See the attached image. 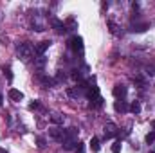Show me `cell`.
<instances>
[{"instance_id": "14", "label": "cell", "mask_w": 155, "mask_h": 153, "mask_svg": "<svg viewBox=\"0 0 155 153\" xmlns=\"http://www.w3.org/2000/svg\"><path fill=\"white\" fill-rule=\"evenodd\" d=\"M130 112H132V114H139V112H141V105H139V101H134V103L130 105Z\"/></svg>"}, {"instance_id": "2", "label": "cell", "mask_w": 155, "mask_h": 153, "mask_svg": "<svg viewBox=\"0 0 155 153\" xmlns=\"http://www.w3.org/2000/svg\"><path fill=\"white\" fill-rule=\"evenodd\" d=\"M117 135V126L114 122H107L105 124V137L107 139H112V137H116Z\"/></svg>"}, {"instance_id": "11", "label": "cell", "mask_w": 155, "mask_h": 153, "mask_svg": "<svg viewBox=\"0 0 155 153\" xmlns=\"http://www.w3.org/2000/svg\"><path fill=\"white\" fill-rule=\"evenodd\" d=\"M52 25L56 27V31H58V33H65V31H67L65 24H63V22H60V20H52Z\"/></svg>"}, {"instance_id": "17", "label": "cell", "mask_w": 155, "mask_h": 153, "mask_svg": "<svg viewBox=\"0 0 155 153\" xmlns=\"http://www.w3.org/2000/svg\"><path fill=\"white\" fill-rule=\"evenodd\" d=\"M40 81H41V83H43V85H47V86H49V85H52V83H54V81H52V79H51V77H47V76H40Z\"/></svg>"}, {"instance_id": "27", "label": "cell", "mask_w": 155, "mask_h": 153, "mask_svg": "<svg viewBox=\"0 0 155 153\" xmlns=\"http://www.w3.org/2000/svg\"><path fill=\"white\" fill-rule=\"evenodd\" d=\"M0 153H7V151H5V150H4V148H0Z\"/></svg>"}, {"instance_id": "15", "label": "cell", "mask_w": 155, "mask_h": 153, "mask_svg": "<svg viewBox=\"0 0 155 153\" xmlns=\"http://www.w3.org/2000/svg\"><path fill=\"white\" fill-rule=\"evenodd\" d=\"M67 25H69V29H67V31H74V29H76V22H74L72 18H69V20L65 22V27H67Z\"/></svg>"}, {"instance_id": "19", "label": "cell", "mask_w": 155, "mask_h": 153, "mask_svg": "<svg viewBox=\"0 0 155 153\" xmlns=\"http://www.w3.org/2000/svg\"><path fill=\"white\" fill-rule=\"evenodd\" d=\"M36 142H38L40 150H43V148H45V139H43V137H38V139H36Z\"/></svg>"}, {"instance_id": "16", "label": "cell", "mask_w": 155, "mask_h": 153, "mask_svg": "<svg viewBox=\"0 0 155 153\" xmlns=\"http://www.w3.org/2000/svg\"><path fill=\"white\" fill-rule=\"evenodd\" d=\"M112 153H121V141H116L112 144Z\"/></svg>"}, {"instance_id": "22", "label": "cell", "mask_w": 155, "mask_h": 153, "mask_svg": "<svg viewBox=\"0 0 155 153\" xmlns=\"http://www.w3.org/2000/svg\"><path fill=\"white\" fill-rule=\"evenodd\" d=\"M146 70H148V74H150V76H155V65H148V67H146Z\"/></svg>"}, {"instance_id": "5", "label": "cell", "mask_w": 155, "mask_h": 153, "mask_svg": "<svg viewBox=\"0 0 155 153\" xmlns=\"http://www.w3.org/2000/svg\"><path fill=\"white\" fill-rule=\"evenodd\" d=\"M69 45H71V49H74V50H83V40L79 38V36H74V38H71Z\"/></svg>"}, {"instance_id": "13", "label": "cell", "mask_w": 155, "mask_h": 153, "mask_svg": "<svg viewBox=\"0 0 155 153\" xmlns=\"http://www.w3.org/2000/svg\"><path fill=\"white\" fill-rule=\"evenodd\" d=\"M90 150L92 151H99V139L97 137H92L90 139Z\"/></svg>"}, {"instance_id": "1", "label": "cell", "mask_w": 155, "mask_h": 153, "mask_svg": "<svg viewBox=\"0 0 155 153\" xmlns=\"http://www.w3.org/2000/svg\"><path fill=\"white\" fill-rule=\"evenodd\" d=\"M16 52H18V58H20L22 61H29V60L33 58L35 49H33V45H31L29 41H24V43H20V45H18Z\"/></svg>"}, {"instance_id": "25", "label": "cell", "mask_w": 155, "mask_h": 153, "mask_svg": "<svg viewBox=\"0 0 155 153\" xmlns=\"http://www.w3.org/2000/svg\"><path fill=\"white\" fill-rule=\"evenodd\" d=\"M38 106H40L38 101H35V103H31V105H29V108H31V110H35V108H38Z\"/></svg>"}, {"instance_id": "26", "label": "cell", "mask_w": 155, "mask_h": 153, "mask_svg": "<svg viewBox=\"0 0 155 153\" xmlns=\"http://www.w3.org/2000/svg\"><path fill=\"white\" fill-rule=\"evenodd\" d=\"M152 128H153V130H155V119H153V121H152Z\"/></svg>"}, {"instance_id": "4", "label": "cell", "mask_w": 155, "mask_h": 153, "mask_svg": "<svg viewBox=\"0 0 155 153\" xmlns=\"http://www.w3.org/2000/svg\"><path fill=\"white\" fill-rule=\"evenodd\" d=\"M49 47H51V41H49V40H45V41H40L38 45L35 47V54H38V56H43V52H45Z\"/></svg>"}, {"instance_id": "18", "label": "cell", "mask_w": 155, "mask_h": 153, "mask_svg": "<svg viewBox=\"0 0 155 153\" xmlns=\"http://www.w3.org/2000/svg\"><path fill=\"white\" fill-rule=\"evenodd\" d=\"M4 74L7 76L9 81H13V72H11V69H9V67H4Z\"/></svg>"}, {"instance_id": "29", "label": "cell", "mask_w": 155, "mask_h": 153, "mask_svg": "<svg viewBox=\"0 0 155 153\" xmlns=\"http://www.w3.org/2000/svg\"><path fill=\"white\" fill-rule=\"evenodd\" d=\"M150 153H155V151H150Z\"/></svg>"}, {"instance_id": "23", "label": "cell", "mask_w": 155, "mask_h": 153, "mask_svg": "<svg viewBox=\"0 0 155 153\" xmlns=\"http://www.w3.org/2000/svg\"><path fill=\"white\" fill-rule=\"evenodd\" d=\"M108 27H110V31H112L114 34L117 33V27H116V24H112V22H108Z\"/></svg>"}, {"instance_id": "9", "label": "cell", "mask_w": 155, "mask_h": 153, "mask_svg": "<svg viewBox=\"0 0 155 153\" xmlns=\"http://www.w3.org/2000/svg\"><path fill=\"white\" fill-rule=\"evenodd\" d=\"M9 97H11L13 101H20V99L24 97V94H22L20 90H16V88H11V90H9Z\"/></svg>"}, {"instance_id": "10", "label": "cell", "mask_w": 155, "mask_h": 153, "mask_svg": "<svg viewBox=\"0 0 155 153\" xmlns=\"http://www.w3.org/2000/svg\"><path fill=\"white\" fill-rule=\"evenodd\" d=\"M45 63H47V58H45V56H38V58H35V67H36L38 70H41V69L45 67Z\"/></svg>"}, {"instance_id": "24", "label": "cell", "mask_w": 155, "mask_h": 153, "mask_svg": "<svg viewBox=\"0 0 155 153\" xmlns=\"http://www.w3.org/2000/svg\"><path fill=\"white\" fill-rule=\"evenodd\" d=\"M72 76H74V79H81V77H83V74H81L79 70H74V74H72Z\"/></svg>"}, {"instance_id": "28", "label": "cell", "mask_w": 155, "mask_h": 153, "mask_svg": "<svg viewBox=\"0 0 155 153\" xmlns=\"http://www.w3.org/2000/svg\"><path fill=\"white\" fill-rule=\"evenodd\" d=\"M2 101H4V97H2V94H0V105H2Z\"/></svg>"}, {"instance_id": "8", "label": "cell", "mask_w": 155, "mask_h": 153, "mask_svg": "<svg viewBox=\"0 0 155 153\" xmlns=\"http://www.w3.org/2000/svg\"><path fill=\"white\" fill-rule=\"evenodd\" d=\"M114 108H116V112H128L130 110V106L126 105V101H116V105H114Z\"/></svg>"}, {"instance_id": "21", "label": "cell", "mask_w": 155, "mask_h": 153, "mask_svg": "<svg viewBox=\"0 0 155 153\" xmlns=\"http://www.w3.org/2000/svg\"><path fill=\"white\" fill-rule=\"evenodd\" d=\"M153 141H155V132H152V133H148V135H146V142L150 144V142H153Z\"/></svg>"}, {"instance_id": "3", "label": "cell", "mask_w": 155, "mask_h": 153, "mask_svg": "<svg viewBox=\"0 0 155 153\" xmlns=\"http://www.w3.org/2000/svg\"><path fill=\"white\" fill-rule=\"evenodd\" d=\"M112 92H114V96H116L117 99H119V97L123 99V97L126 96V92H128V88H126V86H124L123 83H117L116 86H114V90H112Z\"/></svg>"}, {"instance_id": "20", "label": "cell", "mask_w": 155, "mask_h": 153, "mask_svg": "<svg viewBox=\"0 0 155 153\" xmlns=\"http://www.w3.org/2000/svg\"><path fill=\"white\" fill-rule=\"evenodd\" d=\"M76 151L78 153H85V144H83V142H78L76 144Z\"/></svg>"}, {"instance_id": "12", "label": "cell", "mask_w": 155, "mask_h": 153, "mask_svg": "<svg viewBox=\"0 0 155 153\" xmlns=\"http://www.w3.org/2000/svg\"><path fill=\"white\" fill-rule=\"evenodd\" d=\"M51 121H52L54 124H63L65 117H63L61 114H52V115H51Z\"/></svg>"}, {"instance_id": "6", "label": "cell", "mask_w": 155, "mask_h": 153, "mask_svg": "<svg viewBox=\"0 0 155 153\" xmlns=\"http://www.w3.org/2000/svg\"><path fill=\"white\" fill-rule=\"evenodd\" d=\"M146 29H150V24H148V22H143V24H134V25H132V31H134V33H144Z\"/></svg>"}, {"instance_id": "7", "label": "cell", "mask_w": 155, "mask_h": 153, "mask_svg": "<svg viewBox=\"0 0 155 153\" xmlns=\"http://www.w3.org/2000/svg\"><path fill=\"white\" fill-rule=\"evenodd\" d=\"M49 133H51V137L56 139V141H61V139H63V130H60V128H51Z\"/></svg>"}]
</instances>
